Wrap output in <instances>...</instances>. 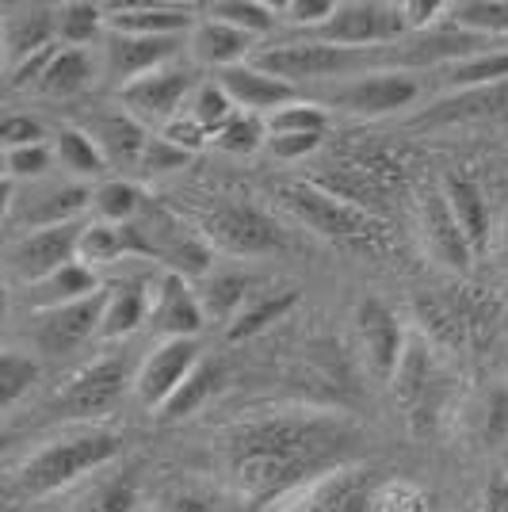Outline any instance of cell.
I'll return each instance as SVG.
<instances>
[{"instance_id": "obj_24", "label": "cell", "mask_w": 508, "mask_h": 512, "mask_svg": "<svg viewBox=\"0 0 508 512\" xmlns=\"http://www.w3.org/2000/svg\"><path fill=\"white\" fill-rule=\"evenodd\" d=\"M149 321V287L146 283H115L107 287L104 321H100V341L130 337L138 325Z\"/></svg>"}, {"instance_id": "obj_51", "label": "cell", "mask_w": 508, "mask_h": 512, "mask_svg": "<svg viewBox=\"0 0 508 512\" xmlns=\"http://www.w3.org/2000/svg\"><path fill=\"white\" fill-rule=\"evenodd\" d=\"M482 512H508V474L505 478H493V482H489Z\"/></svg>"}, {"instance_id": "obj_12", "label": "cell", "mask_w": 508, "mask_h": 512, "mask_svg": "<svg viewBox=\"0 0 508 512\" xmlns=\"http://www.w3.org/2000/svg\"><path fill=\"white\" fill-rule=\"evenodd\" d=\"M417 218H421V241H424V249H428V256H432L440 268L455 272V276L470 272L474 249H470V241H466L463 226H459V218L451 211V203H447V195L440 184L421 192Z\"/></svg>"}, {"instance_id": "obj_41", "label": "cell", "mask_w": 508, "mask_h": 512, "mask_svg": "<svg viewBox=\"0 0 508 512\" xmlns=\"http://www.w3.org/2000/svg\"><path fill=\"white\" fill-rule=\"evenodd\" d=\"M54 165V150L50 146H23V150H4V180H43Z\"/></svg>"}, {"instance_id": "obj_46", "label": "cell", "mask_w": 508, "mask_h": 512, "mask_svg": "<svg viewBox=\"0 0 508 512\" xmlns=\"http://www.w3.org/2000/svg\"><path fill=\"white\" fill-rule=\"evenodd\" d=\"M321 146V134H268V150L276 153L279 161H298L306 153H314Z\"/></svg>"}, {"instance_id": "obj_35", "label": "cell", "mask_w": 508, "mask_h": 512, "mask_svg": "<svg viewBox=\"0 0 508 512\" xmlns=\"http://www.w3.org/2000/svg\"><path fill=\"white\" fill-rule=\"evenodd\" d=\"M249 287H253L249 276H241V272H222V276H214L211 283H207V291L199 295V299H203V310L222 321H233L245 310V302L253 299Z\"/></svg>"}, {"instance_id": "obj_8", "label": "cell", "mask_w": 508, "mask_h": 512, "mask_svg": "<svg viewBox=\"0 0 508 512\" xmlns=\"http://www.w3.org/2000/svg\"><path fill=\"white\" fill-rule=\"evenodd\" d=\"M199 363L203 360H199L195 337H172V341H161L157 348H149L142 367L134 371V394H138V402L149 409H161Z\"/></svg>"}, {"instance_id": "obj_49", "label": "cell", "mask_w": 508, "mask_h": 512, "mask_svg": "<svg viewBox=\"0 0 508 512\" xmlns=\"http://www.w3.org/2000/svg\"><path fill=\"white\" fill-rule=\"evenodd\" d=\"M161 134H165L169 142H176L180 150H188V153H195L199 146H203V142H207V138H211L207 130H203L199 123H195V119H191L188 111H184V115H180L176 123H169V127L161 130Z\"/></svg>"}, {"instance_id": "obj_45", "label": "cell", "mask_w": 508, "mask_h": 512, "mask_svg": "<svg viewBox=\"0 0 508 512\" xmlns=\"http://www.w3.org/2000/svg\"><path fill=\"white\" fill-rule=\"evenodd\" d=\"M0 142H4V150H23V146H43L46 134L31 115H8L0 123Z\"/></svg>"}, {"instance_id": "obj_34", "label": "cell", "mask_w": 508, "mask_h": 512, "mask_svg": "<svg viewBox=\"0 0 508 512\" xmlns=\"http://www.w3.org/2000/svg\"><path fill=\"white\" fill-rule=\"evenodd\" d=\"M54 12H58V39L77 50H85V43H92L107 27V12L88 0H65Z\"/></svg>"}, {"instance_id": "obj_25", "label": "cell", "mask_w": 508, "mask_h": 512, "mask_svg": "<svg viewBox=\"0 0 508 512\" xmlns=\"http://www.w3.org/2000/svg\"><path fill=\"white\" fill-rule=\"evenodd\" d=\"M31 295L27 302L35 306V314L39 310H54V306H69V302H81L88 295H96V291H104L100 283H96V272L81 264V260H73V264H65L62 272H54L50 279L43 283H35V287H27Z\"/></svg>"}, {"instance_id": "obj_42", "label": "cell", "mask_w": 508, "mask_h": 512, "mask_svg": "<svg viewBox=\"0 0 508 512\" xmlns=\"http://www.w3.org/2000/svg\"><path fill=\"white\" fill-rule=\"evenodd\" d=\"M134 505H138V486L130 478H111L88 493L81 512H134Z\"/></svg>"}, {"instance_id": "obj_37", "label": "cell", "mask_w": 508, "mask_h": 512, "mask_svg": "<svg viewBox=\"0 0 508 512\" xmlns=\"http://www.w3.org/2000/svg\"><path fill=\"white\" fill-rule=\"evenodd\" d=\"M188 115L214 138L237 115V104L226 96V88L218 85V81H199V88H195V96H191L188 104Z\"/></svg>"}, {"instance_id": "obj_31", "label": "cell", "mask_w": 508, "mask_h": 512, "mask_svg": "<svg viewBox=\"0 0 508 512\" xmlns=\"http://www.w3.org/2000/svg\"><path fill=\"white\" fill-rule=\"evenodd\" d=\"M92 211H96V222H111V226H127V222H138L142 211H146V199L142 192L127 184V180H104L100 188H92Z\"/></svg>"}, {"instance_id": "obj_18", "label": "cell", "mask_w": 508, "mask_h": 512, "mask_svg": "<svg viewBox=\"0 0 508 512\" xmlns=\"http://www.w3.org/2000/svg\"><path fill=\"white\" fill-rule=\"evenodd\" d=\"M218 85L226 88V96L237 104V111L264 115V119H268L272 111H279V107L298 104L295 85H287V81H279V77H272V73L256 69L253 62L222 69V73H218Z\"/></svg>"}, {"instance_id": "obj_33", "label": "cell", "mask_w": 508, "mask_h": 512, "mask_svg": "<svg viewBox=\"0 0 508 512\" xmlns=\"http://www.w3.org/2000/svg\"><path fill=\"white\" fill-rule=\"evenodd\" d=\"M298 302L295 291H279V295H264V299H249L245 310L226 325V337L230 341H249L256 333H264L272 321H279L291 306Z\"/></svg>"}, {"instance_id": "obj_4", "label": "cell", "mask_w": 508, "mask_h": 512, "mask_svg": "<svg viewBox=\"0 0 508 512\" xmlns=\"http://www.w3.org/2000/svg\"><path fill=\"white\" fill-rule=\"evenodd\" d=\"M371 62H382V54H371V50H348V46H333V43H283L272 46V50H256L253 65L272 73L287 85H306V81H329V77H352L367 69Z\"/></svg>"}, {"instance_id": "obj_36", "label": "cell", "mask_w": 508, "mask_h": 512, "mask_svg": "<svg viewBox=\"0 0 508 512\" xmlns=\"http://www.w3.org/2000/svg\"><path fill=\"white\" fill-rule=\"evenodd\" d=\"M207 16L233 23V27H241L253 39L268 35L276 27V8L272 4H260V0H218V4H207Z\"/></svg>"}, {"instance_id": "obj_3", "label": "cell", "mask_w": 508, "mask_h": 512, "mask_svg": "<svg viewBox=\"0 0 508 512\" xmlns=\"http://www.w3.org/2000/svg\"><path fill=\"white\" fill-rule=\"evenodd\" d=\"M276 199L302 226H310L337 249H348V253H382L386 249V226L379 218L340 195L325 192L321 184H306V180L279 184Z\"/></svg>"}, {"instance_id": "obj_48", "label": "cell", "mask_w": 508, "mask_h": 512, "mask_svg": "<svg viewBox=\"0 0 508 512\" xmlns=\"http://www.w3.org/2000/svg\"><path fill=\"white\" fill-rule=\"evenodd\" d=\"M482 436L489 444L505 440L508 436V390H493L486 398V425H482Z\"/></svg>"}, {"instance_id": "obj_5", "label": "cell", "mask_w": 508, "mask_h": 512, "mask_svg": "<svg viewBox=\"0 0 508 512\" xmlns=\"http://www.w3.org/2000/svg\"><path fill=\"white\" fill-rule=\"evenodd\" d=\"M195 88H199L195 69L169 62L161 65V69H153V73H146V77H138L134 85L119 88V104H123V111L134 123H142L146 130L157 127V134H161L169 123H176L184 115V107L191 104Z\"/></svg>"}, {"instance_id": "obj_50", "label": "cell", "mask_w": 508, "mask_h": 512, "mask_svg": "<svg viewBox=\"0 0 508 512\" xmlns=\"http://www.w3.org/2000/svg\"><path fill=\"white\" fill-rule=\"evenodd\" d=\"M153 512H214V505H211V497L199 490H172L157 501Z\"/></svg>"}, {"instance_id": "obj_6", "label": "cell", "mask_w": 508, "mask_h": 512, "mask_svg": "<svg viewBox=\"0 0 508 512\" xmlns=\"http://www.w3.org/2000/svg\"><path fill=\"white\" fill-rule=\"evenodd\" d=\"M405 31L402 4H375V0H340L333 20L318 27V43L348 46V50H371V46L394 43Z\"/></svg>"}, {"instance_id": "obj_26", "label": "cell", "mask_w": 508, "mask_h": 512, "mask_svg": "<svg viewBox=\"0 0 508 512\" xmlns=\"http://www.w3.org/2000/svg\"><path fill=\"white\" fill-rule=\"evenodd\" d=\"M96 146L104 150L107 165H138L142 161V150L149 142V130L142 123H134L127 111L123 115H107V119H96L92 130Z\"/></svg>"}, {"instance_id": "obj_13", "label": "cell", "mask_w": 508, "mask_h": 512, "mask_svg": "<svg viewBox=\"0 0 508 512\" xmlns=\"http://www.w3.org/2000/svg\"><path fill=\"white\" fill-rule=\"evenodd\" d=\"M104 302L107 291H96L81 302H69V306H54V310H39L35 325H31V337L43 348L46 356H62L81 348L88 337H100V321H104Z\"/></svg>"}, {"instance_id": "obj_2", "label": "cell", "mask_w": 508, "mask_h": 512, "mask_svg": "<svg viewBox=\"0 0 508 512\" xmlns=\"http://www.w3.org/2000/svg\"><path fill=\"white\" fill-rule=\"evenodd\" d=\"M119 455V436L100 425L69 428L62 436L46 440L39 451H31L16 470V490L23 497H50V493L73 486L92 470L107 467Z\"/></svg>"}, {"instance_id": "obj_10", "label": "cell", "mask_w": 508, "mask_h": 512, "mask_svg": "<svg viewBox=\"0 0 508 512\" xmlns=\"http://www.w3.org/2000/svg\"><path fill=\"white\" fill-rule=\"evenodd\" d=\"M207 241L214 249L233 256H260V253H276L283 245L279 226L264 211H256L249 203H226L207 218Z\"/></svg>"}, {"instance_id": "obj_29", "label": "cell", "mask_w": 508, "mask_h": 512, "mask_svg": "<svg viewBox=\"0 0 508 512\" xmlns=\"http://www.w3.org/2000/svg\"><path fill=\"white\" fill-rule=\"evenodd\" d=\"M92 73H96V65H92V54H88V50L62 46V50L54 54L50 69H46L39 92H43V96H73V92L88 88Z\"/></svg>"}, {"instance_id": "obj_16", "label": "cell", "mask_w": 508, "mask_h": 512, "mask_svg": "<svg viewBox=\"0 0 508 512\" xmlns=\"http://www.w3.org/2000/svg\"><path fill=\"white\" fill-rule=\"evenodd\" d=\"M85 207H92V188H85V184H46V188H31L27 199H12L8 218L31 234V230L69 226Z\"/></svg>"}, {"instance_id": "obj_38", "label": "cell", "mask_w": 508, "mask_h": 512, "mask_svg": "<svg viewBox=\"0 0 508 512\" xmlns=\"http://www.w3.org/2000/svg\"><path fill=\"white\" fill-rule=\"evenodd\" d=\"M39 379V363L16 348H4L0 356V409H16L23 394Z\"/></svg>"}, {"instance_id": "obj_1", "label": "cell", "mask_w": 508, "mask_h": 512, "mask_svg": "<svg viewBox=\"0 0 508 512\" xmlns=\"http://www.w3.org/2000/svg\"><path fill=\"white\" fill-rule=\"evenodd\" d=\"M352 428L321 413H272L245 421L226 444L233 490L253 509H268L329 470L344 467Z\"/></svg>"}, {"instance_id": "obj_40", "label": "cell", "mask_w": 508, "mask_h": 512, "mask_svg": "<svg viewBox=\"0 0 508 512\" xmlns=\"http://www.w3.org/2000/svg\"><path fill=\"white\" fill-rule=\"evenodd\" d=\"M329 127V115L318 104H287L268 115V134H325Z\"/></svg>"}, {"instance_id": "obj_28", "label": "cell", "mask_w": 508, "mask_h": 512, "mask_svg": "<svg viewBox=\"0 0 508 512\" xmlns=\"http://www.w3.org/2000/svg\"><path fill=\"white\" fill-rule=\"evenodd\" d=\"M447 23L474 39L508 35V0H459L447 4Z\"/></svg>"}, {"instance_id": "obj_9", "label": "cell", "mask_w": 508, "mask_h": 512, "mask_svg": "<svg viewBox=\"0 0 508 512\" xmlns=\"http://www.w3.org/2000/svg\"><path fill=\"white\" fill-rule=\"evenodd\" d=\"M356 337H360L363 363L371 367V375L382 383H394V375L405 360V348H409L398 314L386 302L363 299L356 306Z\"/></svg>"}, {"instance_id": "obj_27", "label": "cell", "mask_w": 508, "mask_h": 512, "mask_svg": "<svg viewBox=\"0 0 508 512\" xmlns=\"http://www.w3.org/2000/svg\"><path fill=\"white\" fill-rule=\"evenodd\" d=\"M447 88L459 92H482V88H497L508 81V50H482L466 62H455L444 69Z\"/></svg>"}, {"instance_id": "obj_11", "label": "cell", "mask_w": 508, "mask_h": 512, "mask_svg": "<svg viewBox=\"0 0 508 512\" xmlns=\"http://www.w3.org/2000/svg\"><path fill=\"white\" fill-rule=\"evenodd\" d=\"M134 386V375H130V367L119 356H107V360H96L81 367L65 390L58 394V409H65L69 417H100L107 409H115V402L123 398V390Z\"/></svg>"}, {"instance_id": "obj_7", "label": "cell", "mask_w": 508, "mask_h": 512, "mask_svg": "<svg viewBox=\"0 0 508 512\" xmlns=\"http://www.w3.org/2000/svg\"><path fill=\"white\" fill-rule=\"evenodd\" d=\"M81 230L77 222L69 226H50V230H31V234L16 237L8 245V272L12 279H20L23 287H35L50 279L54 272H62L65 264L81 260Z\"/></svg>"}, {"instance_id": "obj_17", "label": "cell", "mask_w": 508, "mask_h": 512, "mask_svg": "<svg viewBox=\"0 0 508 512\" xmlns=\"http://www.w3.org/2000/svg\"><path fill=\"white\" fill-rule=\"evenodd\" d=\"M184 39H142V35H107L104 43V73L115 77L119 88L134 85L153 69L180 58Z\"/></svg>"}, {"instance_id": "obj_47", "label": "cell", "mask_w": 508, "mask_h": 512, "mask_svg": "<svg viewBox=\"0 0 508 512\" xmlns=\"http://www.w3.org/2000/svg\"><path fill=\"white\" fill-rule=\"evenodd\" d=\"M440 16H447V4L440 0H402L405 31H428Z\"/></svg>"}, {"instance_id": "obj_30", "label": "cell", "mask_w": 508, "mask_h": 512, "mask_svg": "<svg viewBox=\"0 0 508 512\" xmlns=\"http://www.w3.org/2000/svg\"><path fill=\"white\" fill-rule=\"evenodd\" d=\"M218 383H222V367H218V363H199L188 379L180 383V390L172 394L165 406L157 409V417H161V421H184V417H191L195 409L211 398L214 390H218Z\"/></svg>"}, {"instance_id": "obj_23", "label": "cell", "mask_w": 508, "mask_h": 512, "mask_svg": "<svg viewBox=\"0 0 508 512\" xmlns=\"http://www.w3.org/2000/svg\"><path fill=\"white\" fill-rule=\"evenodd\" d=\"M440 188H444L447 203H451V211H455V218H459V226H463V234H466V241H470L474 256L486 253L489 249V207H486L482 188H478L470 176H459V172L444 176Z\"/></svg>"}, {"instance_id": "obj_14", "label": "cell", "mask_w": 508, "mask_h": 512, "mask_svg": "<svg viewBox=\"0 0 508 512\" xmlns=\"http://www.w3.org/2000/svg\"><path fill=\"white\" fill-rule=\"evenodd\" d=\"M421 96V85L409 77V73H398V69H382V73H371V77H356L348 85H340L333 92V104L352 111V115H367V119H379V115H394L409 107Z\"/></svg>"}, {"instance_id": "obj_15", "label": "cell", "mask_w": 508, "mask_h": 512, "mask_svg": "<svg viewBox=\"0 0 508 512\" xmlns=\"http://www.w3.org/2000/svg\"><path fill=\"white\" fill-rule=\"evenodd\" d=\"M207 321L203 299L191 291V283L176 272L157 276V283H149V325L161 329V337H195Z\"/></svg>"}, {"instance_id": "obj_44", "label": "cell", "mask_w": 508, "mask_h": 512, "mask_svg": "<svg viewBox=\"0 0 508 512\" xmlns=\"http://www.w3.org/2000/svg\"><path fill=\"white\" fill-rule=\"evenodd\" d=\"M337 4L340 0H287V4H279V12L291 23H298V27L318 31V27H325V23L333 20Z\"/></svg>"}, {"instance_id": "obj_19", "label": "cell", "mask_w": 508, "mask_h": 512, "mask_svg": "<svg viewBox=\"0 0 508 512\" xmlns=\"http://www.w3.org/2000/svg\"><path fill=\"white\" fill-rule=\"evenodd\" d=\"M191 8L180 4H127L107 16L111 35H142V39H184L195 31Z\"/></svg>"}, {"instance_id": "obj_22", "label": "cell", "mask_w": 508, "mask_h": 512, "mask_svg": "<svg viewBox=\"0 0 508 512\" xmlns=\"http://www.w3.org/2000/svg\"><path fill=\"white\" fill-rule=\"evenodd\" d=\"M77 256L88 268H104V264H119L127 256H153V245H149L146 230L138 222H127V226L88 222L85 230H81V253Z\"/></svg>"}, {"instance_id": "obj_52", "label": "cell", "mask_w": 508, "mask_h": 512, "mask_svg": "<svg viewBox=\"0 0 508 512\" xmlns=\"http://www.w3.org/2000/svg\"><path fill=\"white\" fill-rule=\"evenodd\" d=\"M505 272H508V234H505Z\"/></svg>"}, {"instance_id": "obj_43", "label": "cell", "mask_w": 508, "mask_h": 512, "mask_svg": "<svg viewBox=\"0 0 508 512\" xmlns=\"http://www.w3.org/2000/svg\"><path fill=\"white\" fill-rule=\"evenodd\" d=\"M188 161H191V153L180 150L176 142H169L165 134H149V142H146V150H142L138 169L146 172V176H165V172L184 169Z\"/></svg>"}, {"instance_id": "obj_21", "label": "cell", "mask_w": 508, "mask_h": 512, "mask_svg": "<svg viewBox=\"0 0 508 512\" xmlns=\"http://www.w3.org/2000/svg\"><path fill=\"white\" fill-rule=\"evenodd\" d=\"M253 35H245L241 27H233V23H222L214 20V16H203V20L195 23V31L188 35V46H191V58L199 65H211V69H233V65H245L253 62L249 54H253Z\"/></svg>"}, {"instance_id": "obj_20", "label": "cell", "mask_w": 508, "mask_h": 512, "mask_svg": "<svg viewBox=\"0 0 508 512\" xmlns=\"http://www.w3.org/2000/svg\"><path fill=\"white\" fill-rule=\"evenodd\" d=\"M54 35H58L54 8H43V4L8 8V16H4V62H8V69H16L46 46H54Z\"/></svg>"}, {"instance_id": "obj_39", "label": "cell", "mask_w": 508, "mask_h": 512, "mask_svg": "<svg viewBox=\"0 0 508 512\" xmlns=\"http://www.w3.org/2000/svg\"><path fill=\"white\" fill-rule=\"evenodd\" d=\"M214 146L226 153H256L260 146H268V119L237 111L230 123L214 134Z\"/></svg>"}, {"instance_id": "obj_32", "label": "cell", "mask_w": 508, "mask_h": 512, "mask_svg": "<svg viewBox=\"0 0 508 512\" xmlns=\"http://www.w3.org/2000/svg\"><path fill=\"white\" fill-rule=\"evenodd\" d=\"M54 157L62 161V169H69L77 180H88V176H104L111 165H107L104 150L96 146V138L88 130H62L58 142H54Z\"/></svg>"}]
</instances>
